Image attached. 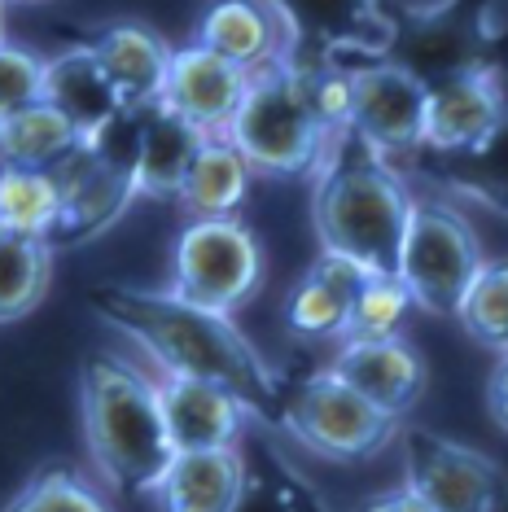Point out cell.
I'll list each match as a JSON object with an SVG mask.
<instances>
[{
	"instance_id": "obj_12",
	"label": "cell",
	"mask_w": 508,
	"mask_h": 512,
	"mask_svg": "<svg viewBox=\"0 0 508 512\" xmlns=\"http://www.w3.org/2000/svg\"><path fill=\"white\" fill-rule=\"evenodd\" d=\"M329 368L351 386L360 399H368L377 412L403 416L412 412L425 390H430V364L412 342L403 337H373V342H338Z\"/></svg>"
},
{
	"instance_id": "obj_29",
	"label": "cell",
	"mask_w": 508,
	"mask_h": 512,
	"mask_svg": "<svg viewBox=\"0 0 508 512\" xmlns=\"http://www.w3.org/2000/svg\"><path fill=\"white\" fill-rule=\"evenodd\" d=\"M290 5V14L298 18V27H303V36H307V27L311 31H320V36H329V40H351L355 36V27L360 22H368L373 14V0H285Z\"/></svg>"
},
{
	"instance_id": "obj_2",
	"label": "cell",
	"mask_w": 508,
	"mask_h": 512,
	"mask_svg": "<svg viewBox=\"0 0 508 512\" xmlns=\"http://www.w3.org/2000/svg\"><path fill=\"white\" fill-rule=\"evenodd\" d=\"M412 193L386 158L346 127L325 167L311 176V224L320 250L355 259L368 272H395Z\"/></svg>"
},
{
	"instance_id": "obj_27",
	"label": "cell",
	"mask_w": 508,
	"mask_h": 512,
	"mask_svg": "<svg viewBox=\"0 0 508 512\" xmlns=\"http://www.w3.org/2000/svg\"><path fill=\"white\" fill-rule=\"evenodd\" d=\"M5 512H114V508L79 469H71V464H44L9 499Z\"/></svg>"
},
{
	"instance_id": "obj_22",
	"label": "cell",
	"mask_w": 508,
	"mask_h": 512,
	"mask_svg": "<svg viewBox=\"0 0 508 512\" xmlns=\"http://www.w3.org/2000/svg\"><path fill=\"white\" fill-rule=\"evenodd\" d=\"M49 241L0 228V324H18L44 302L53 285Z\"/></svg>"
},
{
	"instance_id": "obj_9",
	"label": "cell",
	"mask_w": 508,
	"mask_h": 512,
	"mask_svg": "<svg viewBox=\"0 0 508 512\" xmlns=\"http://www.w3.org/2000/svg\"><path fill=\"white\" fill-rule=\"evenodd\" d=\"M504 132V84L487 62L425 84L421 149L443 158H482Z\"/></svg>"
},
{
	"instance_id": "obj_23",
	"label": "cell",
	"mask_w": 508,
	"mask_h": 512,
	"mask_svg": "<svg viewBox=\"0 0 508 512\" xmlns=\"http://www.w3.org/2000/svg\"><path fill=\"white\" fill-rule=\"evenodd\" d=\"M452 316L478 346L504 355V346H508V267L500 259H482V267L469 276V285L460 289Z\"/></svg>"
},
{
	"instance_id": "obj_11",
	"label": "cell",
	"mask_w": 508,
	"mask_h": 512,
	"mask_svg": "<svg viewBox=\"0 0 508 512\" xmlns=\"http://www.w3.org/2000/svg\"><path fill=\"white\" fill-rule=\"evenodd\" d=\"M189 44L254 75L298 57L307 36L285 0H202Z\"/></svg>"
},
{
	"instance_id": "obj_32",
	"label": "cell",
	"mask_w": 508,
	"mask_h": 512,
	"mask_svg": "<svg viewBox=\"0 0 508 512\" xmlns=\"http://www.w3.org/2000/svg\"><path fill=\"white\" fill-rule=\"evenodd\" d=\"M5 5H49V0H5Z\"/></svg>"
},
{
	"instance_id": "obj_8",
	"label": "cell",
	"mask_w": 508,
	"mask_h": 512,
	"mask_svg": "<svg viewBox=\"0 0 508 512\" xmlns=\"http://www.w3.org/2000/svg\"><path fill=\"white\" fill-rule=\"evenodd\" d=\"M403 486L430 512H500L504 469L478 447L434 434L421 425H399Z\"/></svg>"
},
{
	"instance_id": "obj_10",
	"label": "cell",
	"mask_w": 508,
	"mask_h": 512,
	"mask_svg": "<svg viewBox=\"0 0 508 512\" xmlns=\"http://www.w3.org/2000/svg\"><path fill=\"white\" fill-rule=\"evenodd\" d=\"M346 127L386 162L421 154L425 79L408 71L403 62H395V57H381V62L373 57V62L351 66V114H346Z\"/></svg>"
},
{
	"instance_id": "obj_4",
	"label": "cell",
	"mask_w": 508,
	"mask_h": 512,
	"mask_svg": "<svg viewBox=\"0 0 508 512\" xmlns=\"http://www.w3.org/2000/svg\"><path fill=\"white\" fill-rule=\"evenodd\" d=\"M320 57L303 53L281 66L254 71L237 114L224 127V141L246 158V167L263 180H311L325 167L338 127L325 119L316 97Z\"/></svg>"
},
{
	"instance_id": "obj_24",
	"label": "cell",
	"mask_w": 508,
	"mask_h": 512,
	"mask_svg": "<svg viewBox=\"0 0 508 512\" xmlns=\"http://www.w3.org/2000/svg\"><path fill=\"white\" fill-rule=\"evenodd\" d=\"M228 512H329V508L320 504V495L311 491L272 447H263L254 464L246 460V477H241L237 504Z\"/></svg>"
},
{
	"instance_id": "obj_5",
	"label": "cell",
	"mask_w": 508,
	"mask_h": 512,
	"mask_svg": "<svg viewBox=\"0 0 508 512\" xmlns=\"http://www.w3.org/2000/svg\"><path fill=\"white\" fill-rule=\"evenodd\" d=\"M276 425L303 451L329 464H368L399 438L403 421L377 412L373 403L360 399L325 364L281 381V390H276Z\"/></svg>"
},
{
	"instance_id": "obj_21",
	"label": "cell",
	"mask_w": 508,
	"mask_h": 512,
	"mask_svg": "<svg viewBox=\"0 0 508 512\" xmlns=\"http://www.w3.org/2000/svg\"><path fill=\"white\" fill-rule=\"evenodd\" d=\"M79 145H84V136L44 101L0 119V158L9 171H53Z\"/></svg>"
},
{
	"instance_id": "obj_19",
	"label": "cell",
	"mask_w": 508,
	"mask_h": 512,
	"mask_svg": "<svg viewBox=\"0 0 508 512\" xmlns=\"http://www.w3.org/2000/svg\"><path fill=\"white\" fill-rule=\"evenodd\" d=\"M136 123V158H132V184L141 197H154V202H176L180 180L189 171L193 154L202 149L206 132H198L193 123H184L180 114L154 106L132 110Z\"/></svg>"
},
{
	"instance_id": "obj_6",
	"label": "cell",
	"mask_w": 508,
	"mask_h": 512,
	"mask_svg": "<svg viewBox=\"0 0 508 512\" xmlns=\"http://www.w3.org/2000/svg\"><path fill=\"white\" fill-rule=\"evenodd\" d=\"M263 276V246L241 215L189 219L171 246V294L202 311L237 316L263 289Z\"/></svg>"
},
{
	"instance_id": "obj_13",
	"label": "cell",
	"mask_w": 508,
	"mask_h": 512,
	"mask_svg": "<svg viewBox=\"0 0 508 512\" xmlns=\"http://www.w3.org/2000/svg\"><path fill=\"white\" fill-rule=\"evenodd\" d=\"M246 84L250 75L237 71L233 62L198 49V44H180V49H171L158 106L180 114L184 123H193L206 136H224L228 119L246 97Z\"/></svg>"
},
{
	"instance_id": "obj_17",
	"label": "cell",
	"mask_w": 508,
	"mask_h": 512,
	"mask_svg": "<svg viewBox=\"0 0 508 512\" xmlns=\"http://www.w3.org/2000/svg\"><path fill=\"white\" fill-rule=\"evenodd\" d=\"M88 49L97 53V62L106 66V75L114 79L123 97V110H141L154 106L158 92H163L167 79V62H171V44L163 31H154L149 22L123 18L101 27L97 36L88 40Z\"/></svg>"
},
{
	"instance_id": "obj_26",
	"label": "cell",
	"mask_w": 508,
	"mask_h": 512,
	"mask_svg": "<svg viewBox=\"0 0 508 512\" xmlns=\"http://www.w3.org/2000/svg\"><path fill=\"white\" fill-rule=\"evenodd\" d=\"M412 298L395 272H368L346 311L342 342H373V337H395L399 324L408 320Z\"/></svg>"
},
{
	"instance_id": "obj_15",
	"label": "cell",
	"mask_w": 508,
	"mask_h": 512,
	"mask_svg": "<svg viewBox=\"0 0 508 512\" xmlns=\"http://www.w3.org/2000/svg\"><path fill=\"white\" fill-rule=\"evenodd\" d=\"M44 106H53L79 136H97L101 127H110L123 114V97L106 75V66L97 62V53L88 44H71L57 57H44V79H40Z\"/></svg>"
},
{
	"instance_id": "obj_7",
	"label": "cell",
	"mask_w": 508,
	"mask_h": 512,
	"mask_svg": "<svg viewBox=\"0 0 508 512\" xmlns=\"http://www.w3.org/2000/svg\"><path fill=\"white\" fill-rule=\"evenodd\" d=\"M482 267V237L469 215L447 197H412L403 224L395 276L408 289L412 307L430 316H452L460 289Z\"/></svg>"
},
{
	"instance_id": "obj_25",
	"label": "cell",
	"mask_w": 508,
	"mask_h": 512,
	"mask_svg": "<svg viewBox=\"0 0 508 512\" xmlns=\"http://www.w3.org/2000/svg\"><path fill=\"white\" fill-rule=\"evenodd\" d=\"M62 215V189L53 171H5L0 176V228L49 241Z\"/></svg>"
},
{
	"instance_id": "obj_33",
	"label": "cell",
	"mask_w": 508,
	"mask_h": 512,
	"mask_svg": "<svg viewBox=\"0 0 508 512\" xmlns=\"http://www.w3.org/2000/svg\"><path fill=\"white\" fill-rule=\"evenodd\" d=\"M0 44H5V0H0Z\"/></svg>"
},
{
	"instance_id": "obj_18",
	"label": "cell",
	"mask_w": 508,
	"mask_h": 512,
	"mask_svg": "<svg viewBox=\"0 0 508 512\" xmlns=\"http://www.w3.org/2000/svg\"><path fill=\"white\" fill-rule=\"evenodd\" d=\"M241 477H246V451H171L163 477L154 482L158 512H228L237 504Z\"/></svg>"
},
{
	"instance_id": "obj_30",
	"label": "cell",
	"mask_w": 508,
	"mask_h": 512,
	"mask_svg": "<svg viewBox=\"0 0 508 512\" xmlns=\"http://www.w3.org/2000/svg\"><path fill=\"white\" fill-rule=\"evenodd\" d=\"M351 512H430L421 504L417 495L408 491V486H386V491H377V495H368V499H360Z\"/></svg>"
},
{
	"instance_id": "obj_31",
	"label": "cell",
	"mask_w": 508,
	"mask_h": 512,
	"mask_svg": "<svg viewBox=\"0 0 508 512\" xmlns=\"http://www.w3.org/2000/svg\"><path fill=\"white\" fill-rule=\"evenodd\" d=\"M504 381H508V368H504V355H495L491 364V381H487V407H491V421L495 429H508V394H504Z\"/></svg>"
},
{
	"instance_id": "obj_3",
	"label": "cell",
	"mask_w": 508,
	"mask_h": 512,
	"mask_svg": "<svg viewBox=\"0 0 508 512\" xmlns=\"http://www.w3.org/2000/svg\"><path fill=\"white\" fill-rule=\"evenodd\" d=\"M79 421L97 473L119 495H149L171 460L154 377L123 355H88L79 368Z\"/></svg>"
},
{
	"instance_id": "obj_20",
	"label": "cell",
	"mask_w": 508,
	"mask_h": 512,
	"mask_svg": "<svg viewBox=\"0 0 508 512\" xmlns=\"http://www.w3.org/2000/svg\"><path fill=\"white\" fill-rule=\"evenodd\" d=\"M250 180H254V171L246 167V158L224 136H206L180 180L176 206L189 219L241 215V206L250 202Z\"/></svg>"
},
{
	"instance_id": "obj_1",
	"label": "cell",
	"mask_w": 508,
	"mask_h": 512,
	"mask_svg": "<svg viewBox=\"0 0 508 512\" xmlns=\"http://www.w3.org/2000/svg\"><path fill=\"white\" fill-rule=\"evenodd\" d=\"M88 307L123 337H132L158 364V372L224 386L254 421L276 425L281 377L259 355V346L233 324V316L202 311L176 294H154V289L132 285H97L88 294Z\"/></svg>"
},
{
	"instance_id": "obj_14",
	"label": "cell",
	"mask_w": 508,
	"mask_h": 512,
	"mask_svg": "<svg viewBox=\"0 0 508 512\" xmlns=\"http://www.w3.org/2000/svg\"><path fill=\"white\" fill-rule=\"evenodd\" d=\"M154 390H158V407H163L171 451L241 447L250 412L224 386H211V381H198V377H176V372H158Z\"/></svg>"
},
{
	"instance_id": "obj_16",
	"label": "cell",
	"mask_w": 508,
	"mask_h": 512,
	"mask_svg": "<svg viewBox=\"0 0 508 512\" xmlns=\"http://www.w3.org/2000/svg\"><path fill=\"white\" fill-rule=\"evenodd\" d=\"M364 276L368 267H360L355 259L320 250V259L307 267V276L285 298L290 337H298V342H342L346 311H351V298Z\"/></svg>"
},
{
	"instance_id": "obj_28",
	"label": "cell",
	"mask_w": 508,
	"mask_h": 512,
	"mask_svg": "<svg viewBox=\"0 0 508 512\" xmlns=\"http://www.w3.org/2000/svg\"><path fill=\"white\" fill-rule=\"evenodd\" d=\"M40 79H44V57L18 49V44H0V119L44 101Z\"/></svg>"
}]
</instances>
